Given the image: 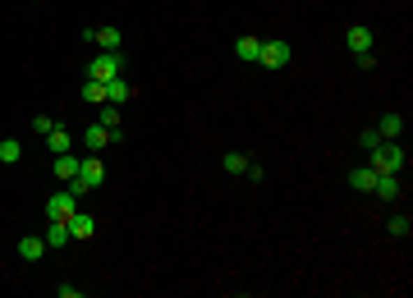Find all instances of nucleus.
I'll return each mask as SVG.
<instances>
[{
	"mask_svg": "<svg viewBox=\"0 0 413 298\" xmlns=\"http://www.w3.org/2000/svg\"><path fill=\"white\" fill-rule=\"evenodd\" d=\"M372 184H377V170H372V166L349 170V188H354V193H372Z\"/></svg>",
	"mask_w": 413,
	"mask_h": 298,
	"instance_id": "obj_14",
	"label": "nucleus"
},
{
	"mask_svg": "<svg viewBox=\"0 0 413 298\" xmlns=\"http://www.w3.org/2000/svg\"><path fill=\"white\" fill-rule=\"evenodd\" d=\"M120 106H110V101H106V106H101V111H97V124H106V129H120Z\"/></svg>",
	"mask_w": 413,
	"mask_h": 298,
	"instance_id": "obj_22",
	"label": "nucleus"
},
{
	"mask_svg": "<svg viewBox=\"0 0 413 298\" xmlns=\"http://www.w3.org/2000/svg\"><path fill=\"white\" fill-rule=\"evenodd\" d=\"M120 74H124L120 51H97V60L87 65V78H97V83H110V78H120Z\"/></svg>",
	"mask_w": 413,
	"mask_h": 298,
	"instance_id": "obj_3",
	"label": "nucleus"
},
{
	"mask_svg": "<svg viewBox=\"0 0 413 298\" xmlns=\"http://www.w3.org/2000/svg\"><path fill=\"white\" fill-rule=\"evenodd\" d=\"M106 101H110V106H129V101H133V83H129V78H110V83H106Z\"/></svg>",
	"mask_w": 413,
	"mask_h": 298,
	"instance_id": "obj_9",
	"label": "nucleus"
},
{
	"mask_svg": "<svg viewBox=\"0 0 413 298\" xmlns=\"http://www.w3.org/2000/svg\"><path fill=\"white\" fill-rule=\"evenodd\" d=\"M42 239H46V248H69V225L65 221H51Z\"/></svg>",
	"mask_w": 413,
	"mask_h": 298,
	"instance_id": "obj_17",
	"label": "nucleus"
},
{
	"mask_svg": "<svg viewBox=\"0 0 413 298\" xmlns=\"http://www.w3.org/2000/svg\"><path fill=\"white\" fill-rule=\"evenodd\" d=\"M290 60H294V46L285 42V37H271V42H262L257 65H266V69H290Z\"/></svg>",
	"mask_w": 413,
	"mask_h": 298,
	"instance_id": "obj_4",
	"label": "nucleus"
},
{
	"mask_svg": "<svg viewBox=\"0 0 413 298\" xmlns=\"http://www.w3.org/2000/svg\"><path fill=\"white\" fill-rule=\"evenodd\" d=\"M106 184V166H101V156L92 152V156H83V161H78V175L69 179V193H74V198H83V193H92V188H101Z\"/></svg>",
	"mask_w": 413,
	"mask_h": 298,
	"instance_id": "obj_1",
	"label": "nucleus"
},
{
	"mask_svg": "<svg viewBox=\"0 0 413 298\" xmlns=\"http://www.w3.org/2000/svg\"><path fill=\"white\" fill-rule=\"evenodd\" d=\"M42 253H46V239H37V234H23L19 239V257L23 262H37Z\"/></svg>",
	"mask_w": 413,
	"mask_h": 298,
	"instance_id": "obj_16",
	"label": "nucleus"
},
{
	"mask_svg": "<svg viewBox=\"0 0 413 298\" xmlns=\"http://www.w3.org/2000/svg\"><path fill=\"white\" fill-rule=\"evenodd\" d=\"M345 42H349V51H354V56L372 51V33L363 28V23H354V28H349V33H345Z\"/></svg>",
	"mask_w": 413,
	"mask_h": 298,
	"instance_id": "obj_11",
	"label": "nucleus"
},
{
	"mask_svg": "<svg viewBox=\"0 0 413 298\" xmlns=\"http://www.w3.org/2000/svg\"><path fill=\"white\" fill-rule=\"evenodd\" d=\"M65 225H69V239H92L97 234V216H87V211H74Z\"/></svg>",
	"mask_w": 413,
	"mask_h": 298,
	"instance_id": "obj_8",
	"label": "nucleus"
},
{
	"mask_svg": "<svg viewBox=\"0 0 413 298\" xmlns=\"http://www.w3.org/2000/svg\"><path fill=\"white\" fill-rule=\"evenodd\" d=\"M83 37H87L92 46H97V51H120V42H124L120 28H87Z\"/></svg>",
	"mask_w": 413,
	"mask_h": 298,
	"instance_id": "obj_6",
	"label": "nucleus"
},
{
	"mask_svg": "<svg viewBox=\"0 0 413 298\" xmlns=\"http://www.w3.org/2000/svg\"><path fill=\"white\" fill-rule=\"evenodd\" d=\"M372 129L381 133V143H391V138H400V133H404V115H395V111H391V115H381Z\"/></svg>",
	"mask_w": 413,
	"mask_h": 298,
	"instance_id": "obj_10",
	"label": "nucleus"
},
{
	"mask_svg": "<svg viewBox=\"0 0 413 298\" xmlns=\"http://www.w3.org/2000/svg\"><path fill=\"white\" fill-rule=\"evenodd\" d=\"M377 143H381V133H377V129H363V133H359V147H368V152H372Z\"/></svg>",
	"mask_w": 413,
	"mask_h": 298,
	"instance_id": "obj_25",
	"label": "nucleus"
},
{
	"mask_svg": "<svg viewBox=\"0 0 413 298\" xmlns=\"http://www.w3.org/2000/svg\"><path fill=\"white\" fill-rule=\"evenodd\" d=\"M74 211H78V198L69 193V188H60V193L46 198V221H69Z\"/></svg>",
	"mask_w": 413,
	"mask_h": 298,
	"instance_id": "obj_5",
	"label": "nucleus"
},
{
	"mask_svg": "<svg viewBox=\"0 0 413 298\" xmlns=\"http://www.w3.org/2000/svg\"><path fill=\"white\" fill-rule=\"evenodd\" d=\"M19 156H23V143H19V138H5V143H0V161H5V166H14Z\"/></svg>",
	"mask_w": 413,
	"mask_h": 298,
	"instance_id": "obj_21",
	"label": "nucleus"
},
{
	"mask_svg": "<svg viewBox=\"0 0 413 298\" xmlns=\"http://www.w3.org/2000/svg\"><path fill=\"white\" fill-rule=\"evenodd\" d=\"M51 129H55V120H51V115H37V120H33V133H37V138H46Z\"/></svg>",
	"mask_w": 413,
	"mask_h": 298,
	"instance_id": "obj_24",
	"label": "nucleus"
},
{
	"mask_svg": "<svg viewBox=\"0 0 413 298\" xmlns=\"http://www.w3.org/2000/svg\"><path fill=\"white\" fill-rule=\"evenodd\" d=\"M78 97H83L87 106H106V83H97V78H83V88H78Z\"/></svg>",
	"mask_w": 413,
	"mask_h": 298,
	"instance_id": "obj_15",
	"label": "nucleus"
},
{
	"mask_svg": "<svg viewBox=\"0 0 413 298\" xmlns=\"http://www.w3.org/2000/svg\"><path fill=\"white\" fill-rule=\"evenodd\" d=\"M220 166H225V175H243V170H248V156H243V152H225V156H220Z\"/></svg>",
	"mask_w": 413,
	"mask_h": 298,
	"instance_id": "obj_19",
	"label": "nucleus"
},
{
	"mask_svg": "<svg viewBox=\"0 0 413 298\" xmlns=\"http://www.w3.org/2000/svg\"><path fill=\"white\" fill-rule=\"evenodd\" d=\"M234 56L248 60V65H257V56H262V37H234Z\"/></svg>",
	"mask_w": 413,
	"mask_h": 298,
	"instance_id": "obj_12",
	"label": "nucleus"
},
{
	"mask_svg": "<svg viewBox=\"0 0 413 298\" xmlns=\"http://www.w3.org/2000/svg\"><path fill=\"white\" fill-rule=\"evenodd\" d=\"M83 147H92V152L110 147V129H106V124H87V129H83Z\"/></svg>",
	"mask_w": 413,
	"mask_h": 298,
	"instance_id": "obj_13",
	"label": "nucleus"
},
{
	"mask_svg": "<svg viewBox=\"0 0 413 298\" xmlns=\"http://www.w3.org/2000/svg\"><path fill=\"white\" fill-rule=\"evenodd\" d=\"M46 147H51V152H55V156H60V152H69V133H65V129H60V124H55V129H51V133H46Z\"/></svg>",
	"mask_w": 413,
	"mask_h": 298,
	"instance_id": "obj_20",
	"label": "nucleus"
},
{
	"mask_svg": "<svg viewBox=\"0 0 413 298\" xmlns=\"http://www.w3.org/2000/svg\"><path fill=\"white\" fill-rule=\"evenodd\" d=\"M372 193H377V198H386V202H395L404 193V175H377V184H372Z\"/></svg>",
	"mask_w": 413,
	"mask_h": 298,
	"instance_id": "obj_7",
	"label": "nucleus"
},
{
	"mask_svg": "<svg viewBox=\"0 0 413 298\" xmlns=\"http://www.w3.org/2000/svg\"><path fill=\"white\" fill-rule=\"evenodd\" d=\"M386 230H391L395 239H409V234H413V221H409V216H391V221H386Z\"/></svg>",
	"mask_w": 413,
	"mask_h": 298,
	"instance_id": "obj_23",
	"label": "nucleus"
},
{
	"mask_svg": "<svg viewBox=\"0 0 413 298\" xmlns=\"http://www.w3.org/2000/svg\"><path fill=\"white\" fill-rule=\"evenodd\" d=\"M404 161H409V152H404L395 138H391V143H377L368 152V166L377 170V175H391V170H395V175H404Z\"/></svg>",
	"mask_w": 413,
	"mask_h": 298,
	"instance_id": "obj_2",
	"label": "nucleus"
},
{
	"mask_svg": "<svg viewBox=\"0 0 413 298\" xmlns=\"http://www.w3.org/2000/svg\"><path fill=\"white\" fill-rule=\"evenodd\" d=\"M74 175H78V156L74 152H60V156H55V179H65V184H69Z\"/></svg>",
	"mask_w": 413,
	"mask_h": 298,
	"instance_id": "obj_18",
	"label": "nucleus"
}]
</instances>
